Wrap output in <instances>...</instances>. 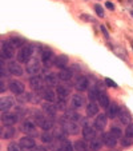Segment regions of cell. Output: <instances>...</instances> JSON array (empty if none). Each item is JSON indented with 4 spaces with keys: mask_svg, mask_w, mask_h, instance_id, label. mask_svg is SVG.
<instances>
[{
    "mask_svg": "<svg viewBox=\"0 0 133 151\" xmlns=\"http://www.w3.org/2000/svg\"><path fill=\"white\" fill-rule=\"evenodd\" d=\"M105 84L108 86V87H113V88H117V84H116V82H113L112 79H109V78H106V79H105Z\"/></svg>",
    "mask_w": 133,
    "mask_h": 151,
    "instance_id": "obj_43",
    "label": "cell"
},
{
    "mask_svg": "<svg viewBox=\"0 0 133 151\" xmlns=\"http://www.w3.org/2000/svg\"><path fill=\"white\" fill-rule=\"evenodd\" d=\"M20 144H21V147L23 148H27V150H31V148H35L36 147V142H35V139L32 138V136H23L21 139H20L19 142Z\"/></svg>",
    "mask_w": 133,
    "mask_h": 151,
    "instance_id": "obj_17",
    "label": "cell"
},
{
    "mask_svg": "<svg viewBox=\"0 0 133 151\" xmlns=\"http://www.w3.org/2000/svg\"><path fill=\"white\" fill-rule=\"evenodd\" d=\"M69 94H71V91H69V88L67 86H57L56 87V96L59 99H61V100H67Z\"/></svg>",
    "mask_w": 133,
    "mask_h": 151,
    "instance_id": "obj_18",
    "label": "cell"
},
{
    "mask_svg": "<svg viewBox=\"0 0 133 151\" xmlns=\"http://www.w3.org/2000/svg\"><path fill=\"white\" fill-rule=\"evenodd\" d=\"M95 11H96V13H97L99 16H101V18L104 16V9H103V7H101L100 4H96V5H95Z\"/></svg>",
    "mask_w": 133,
    "mask_h": 151,
    "instance_id": "obj_42",
    "label": "cell"
},
{
    "mask_svg": "<svg viewBox=\"0 0 133 151\" xmlns=\"http://www.w3.org/2000/svg\"><path fill=\"white\" fill-rule=\"evenodd\" d=\"M117 118L120 119V122H121L122 124H130L132 123V118H130V114L128 113V110L126 109H120V111H118V115H117Z\"/></svg>",
    "mask_w": 133,
    "mask_h": 151,
    "instance_id": "obj_16",
    "label": "cell"
},
{
    "mask_svg": "<svg viewBox=\"0 0 133 151\" xmlns=\"http://www.w3.org/2000/svg\"><path fill=\"white\" fill-rule=\"evenodd\" d=\"M65 100H61V99H59V102H57V110H65Z\"/></svg>",
    "mask_w": 133,
    "mask_h": 151,
    "instance_id": "obj_44",
    "label": "cell"
},
{
    "mask_svg": "<svg viewBox=\"0 0 133 151\" xmlns=\"http://www.w3.org/2000/svg\"><path fill=\"white\" fill-rule=\"evenodd\" d=\"M32 56H33V46L32 44H24L19 52L16 54L19 63H28Z\"/></svg>",
    "mask_w": 133,
    "mask_h": 151,
    "instance_id": "obj_1",
    "label": "cell"
},
{
    "mask_svg": "<svg viewBox=\"0 0 133 151\" xmlns=\"http://www.w3.org/2000/svg\"><path fill=\"white\" fill-rule=\"evenodd\" d=\"M8 151H24V148L21 147L20 143H16V142H11L8 144Z\"/></svg>",
    "mask_w": 133,
    "mask_h": 151,
    "instance_id": "obj_38",
    "label": "cell"
},
{
    "mask_svg": "<svg viewBox=\"0 0 133 151\" xmlns=\"http://www.w3.org/2000/svg\"><path fill=\"white\" fill-rule=\"evenodd\" d=\"M41 95H43V98H44L47 102H51V103H53V102L57 100L56 92H53L49 87H48V88H44V90H43V91H41Z\"/></svg>",
    "mask_w": 133,
    "mask_h": 151,
    "instance_id": "obj_21",
    "label": "cell"
},
{
    "mask_svg": "<svg viewBox=\"0 0 133 151\" xmlns=\"http://www.w3.org/2000/svg\"><path fill=\"white\" fill-rule=\"evenodd\" d=\"M81 132H83L84 139H87V140H91V139H93V138L96 136V130L93 127H91V126H87V124L83 127Z\"/></svg>",
    "mask_w": 133,
    "mask_h": 151,
    "instance_id": "obj_20",
    "label": "cell"
},
{
    "mask_svg": "<svg viewBox=\"0 0 133 151\" xmlns=\"http://www.w3.org/2000/svg\"><path fill=\"white\" fill-rule=\"evenodd\" d=\"M16 135V128L13 126H3L0 128V138L1 139H12Z\"/></svg>",
    "mask_w": 133,
    "mask_h": 151,
    "instance_id": "obj_5",
    "label": "cell"
},
{
    "mask_svg": "<svg viewBox=\"0 0 133 151\" xmlns=\"http://www.w3.org/2000/svg\"><path fill=\"white\" fill-rule=\"evenodd\" d=\"M33 151H48V148H45L44 146H36Z\"/></svg>",
    "mask_w": 133,
    "mask_h": 151,
    "instance_id": "obj_47",
    "label": "cell"
},
{
    "mask_svg": "<svg viewBox=\"0 0 133 151\" xmlns=\"http://www.w3.org/2000/svg\"><path fill=\"white\" fill-rule=\"evenodd\" d=\"M99 109H100V107L96 104L95 102H91V103L87 106V115L89 116V118L96 116L97 114H99Z\"/></svg>",
    "mask_w": 133,
    "mask_h": 151,
    "instance_id": "obj_26",
    "label": "cell"
},
{
    "mask_svg": "<svg viewBox=\"0 0 133 151\" xmlns=\"http://www.w3.org/2000/svg\"><path fill=\"white\" fill-rule=\"evenodd\" d=\"M59 151H73L75 148H73L72 143L69 142V140L64 139V140H60V143H59V148H57Z\"/></svg>",
    "mask_w": 133,
    "mask_h": 151,
    "instance_id": "obj_30",
    "label": "cell"
},
{
    "mask_svg": "<svg viewBox=\"0 0 133 151\" xmlns=\"http://www.w3.org/2000/svg\"><path fill=\"white\" fill-rule=\"evenodd\" d=\"M106 8H109V9H113L114 5H113L112 3H109V1H108V3H106Z\"/></svg>",
    "mask_w": 133,
    "mask_h": 151,
    "instance_id": "obj_49",
    "label": "cell"
},
{
    "mask_svg": "<svg viewBox=\"0 0 133 151\" xmlns=\"http://www.w3.org/2000/svg\"><path fill=\"white\" fill-rule=\"evenodd\" d=\"M99 95H100V91L96 87H93V88L89 90V92H88V98H89V100L91 102H95L99 99Z\"/></svg>",
    "mask_w": 133,
    "mask_h": 151,
    "instance_id": "obj_36",
    "label": "cell"
},
{
    "mask_svg": "<svg viewBox=\"0 0 133 151\" xmlns=\"http://www.w3.org/2000/svg\"><path fill=\"white\" fill-rule=\"evenodd\" d=\"M118 111H120L118 106L113 103V104H110L109 107H108V116H109V118H112V119H114V118H117Z\"/></svg>",
    "mask_w": 133,
    "mask_h": 151,
    "instance_id": "obj_32",
    "label": "cell"
},
{
    "mask_svg": "<svg viewBox=\"0 0 133 151\" xmlns=\"http://www.w3.org/2000/svg\"><path fill=\"white\" fill-rule=\"evenodd\" d=\"M103 143L105 144L106 147L112 148L117 144V138L114 135H112L110 132H105V134H103Z\"/></svg>",
    "mask_w": 133,
    "mask_h": 151,
    "instance_id": "obj_13",
    "label": "cell"
},
{
    "mask_svg": "<svg viewBox=\"0 0 133 151\" xmlns=\"http://www.w3.org/2000/svg\"><path fill=\"white\" fill-rule=\"evenodd\" d=\"M9 42H11V44L15 47V48H21L24 44H27L25 40H24V39H21V38H11V40H9Z\"/></svg>",
    "mask_w": 133,
    "mask_h": 151,
    "instance_id": "obj_35",
    "label": "cell"
},
{
    "mask_svg": "<svg viewBox=\"0 0 133 151\" xmlns=\"http://www.w3.org/2000/svg\"><path fill=\"white\" fill-rule=\"evenodd\" d=\"M43 111L48 116H55L57 113V107L53 106L51 102H48V103H44V104H43Z\"/></svg>",
    "mask_w": 133,
    "mask_h": 151,
    "instance_id": "obj_23",
    "label": "cell"
},
{
    "mask_svg": "<svg viewBox=\"0 0 133 151\" xmlns=\"http://www.w3.org/2000/svg\"><path fill=\"white\" fill-rule=\"evenodd\" d=\"M75 150L76 151H91V147H89V144L85 140L81 139V140H77L76 143H75Z\"/></svg>",
    "mask_w": 133,
    "mask_h": 151,
    "instance_id": "obj_31",
    "label": "cell"
},
{
    "mask_svg": "<svg viewBox=\"0 0 133 151\" xmlns=\"http://www.w3.org/2000/svg\"><path fill=\"white\" fill-rule=\"evenodd\" d=\"M8 88L11 90V92L15 94V95H21V94L24 92L25 87H24V84L21 83V82L11 80V82H9V84H8Z\"/></svg>",
    "mask_w": 133,
    "mask_h": 151,
    "instance_id": "obj_6",
    "label": "cell"
},
{
    "mask_svg": "<svg viewBox=\"0 0 133 151\" xmlns=\"http://www.w3.org/2000/svg\"><path fill=\"white\" fill-rule=\"evenodd\" d=\"M133 143V138H129V136H125L121 139V144L122 146H130Z\"/></svg>",
    "mask_w": 133,
    "mask_h": 151,
    "instance_id": "obj_41",
    "label": "cell"
},
{
    "mask_svg": "<svg viewBox=\"0 0 133 151\" xmlns=\"http://www.w3.org/2000/svg\"><path fill=\"white\" fill-rule=\"evenodd\" d=\"M73 110H79L84 106V96H81L80 94H75L72 96V102H71Z\"/></svg>",
    "mask_w": 133,
    "mask_h": 151,
    "instance_id": "obj_19",
    "label": "cell"
},
{
    "mask_svg": "<svg viewBox=\"0 0 133 151\" xmlns=\"http://www.w3.org/2000/svg\"><path fill=\"white\" fill-rule=\"evenodd\" d=\"M29 86L37 92H41L44 90L43 88V79L40 76H37V75H35V76H32L29 79Z\"/></svg>",
    "mask_w": 133,
    "mask_h": 151,
    "instance_id": "obj_12",
    "label": "cell"
},
{
    "mask_svg": "<svg viewBox=\"0 0 133 151\" xmlns=\"http://www.w3.org/2000/svg\"><path fill=\"white\" fill-rule=\"evenodd\" d=\"M13 107V99L9 96L0 98V111L1 113H7Z\"/></svg>",
    "mask_w": 133,
    "mask_h": 151,
    "instance_id": "obj_9",
    "label": "cell"
},
{
    "mask_svg": "<svg viewBox=\"0 0 133 151\" xmlns=\"http://www.w3.org/2000/svg\"><path fill=\"white\" fill-rule=\"evenodd\" d=\"M53 138L57 140H64L65 139V131L63 128H56L53 131Z\"/></svg>",
    "mask_w": 133,
    "mask_h": 151,
    "instance_id": "obj_37",
    "label": "cell"
},
{
    "mask_svg": "<svg viewBox=\"0 0 133 151\" xmlns=\"http://www.w3.org/2000/svg\"><path fill=\"white\" fill-rule=\"evenodd\" d=\"M57 80H59V78H57V75L55 74H47L44 75V82H45V84L48 86V87H55V86H57Z\"/></svg>",
    "mask_w": 133,
    "mask_h": 151,
    "instance_id": "obj_24",
    "label": "cell"
},
{
    "mask_svg": "<svg viewBox=\"0 0 133 151\" xmlns=\"http://www.w3.org/2000/svg\"><path fill=\"white\" fill-rule=\"evenodd\" d=\"M0 120L4 126H15L19 120V116L17 114H12V113H3V115L0 116Z\"/></svg>",
    "mask_w": 133,
    "mask_h": 151,
    "instance_id": "obj_4",
    "label": "cell"
},
{
    "mask_svg": "<svg viewBox=\"0 0 133 151\" xmlns=\"http://www.w3.org/2000/svg\"><path fill=\"white\" fill-rule=\"evenodd\" d=\"M5 90H7V86H5V83L0 80V94L5 92Z\"/></svg>",
    "mask_w": 133,
    "mask_h": 151,
    "instance_id": "obj_45",
    "label": "cell"
},
{
    "mask_svg": "<svg viewBox=\"0 0 133 151\" xmlns=\"http://www.w3.org/2000/svg\"><path fill=\"white\" fill-rule=\"evenodd\" d=\"M4 60H5V59H4L3 56L0 55V78H7L8 76V72H9V71H8V68L5 67V63H4Z\"/></svg>",
    "mask_w": 133,
    "mask_h": 151,
    "instance_id": "obj_33",
    "label": "cell"
},
{
    "mask_svg": "<svg viewBox=\"0 0 133 151\" xmlns=\"http://www.w3.org/2000/svg\"><path fill=\"white\" fill-rule=\"evenodd\" d=\"M55 66L60 70H64L68 66V58L65 55H59L56 59H55Z\"/></svg>",
    "mask_w": 133,
    "mask_h": 151,
    "instance_id": "obj_22",
    "label": "cell"
},
{
    "mask_svg": "<svg viewBox=\"0 0 133 151\" xmlns=\"http://www.w3.org/2000/svg\"><path fill=\"white\" fill-rule=\"evenodd\" d=\"M41 140H43V143H48V144H51V143H53V134L52 132H49V131H44L41 134Z\"/></svg>",
    "mask_w": 133,
    "mask_h": 151,
    "instance_id": "obj_34",
    "label": "cell"
},
{
    "mask_svg": "<svg viewBox=\"0 0 133 151\" xmlns=\"http://www.w3.org/2000/svg\"><path fill=\"white\" fill-rule=\"evenodd\" d=\"M40 72V63L39 60H29L27 63V74L28 75H37Z\"/></svg>",
    "mask_w": 133,
    "mask_h": 151,
    "instance_id": "obj_10",
    "label": "cell"
},
{
    "mask_svg": "<svg viewBox=\"0 0 133 151\" xmlns=\"http://www.w3.org/2000/svg\"><path fill=\"white\" fill-rule=\"evenodd\" d=\"M99 104L101 106V109H108L110 106V100H109V96L106 95V94H101L100 92V95H99Z\"/></svg>",
    "mask_w": 133,
    "mask_h": 151,
    "instance_id": "obj_28",
    "label": "cell"
},
{
    "mask_svg": "<svg viewBox=\"0 0 133 151\" xmlns=\"http://www.w3.org/2000/svg\"><path fill=\"white\" fill-rule=\"evenodd\" d=\"M72 70H69V68H64V70H61L59 74H57V78L63 82H68L71 80V78H72Z\"/></svg>",
    "mask_w": 133,
    "mask_h": 151,
    "instance_id": "obj_27",
    "label": "cell"
},
{
    "mask_svg": "<svg viewBox=\"0 0 133 151\" xmlns=\"http://www.w3.org/2000/svg\"><path fill=\"white\" fill-rule=\"evenodd\" d=\"M61 128H63V130L65 131V134H68V135H76L77 132L80 131V127H79V124H77V122L68 120V119L63 120Z\"/></svg>",
    "mask_w": 133,
    "mask_h": 151,
    "instance_id": "obj_2",
    "label": "cell"
},
{
    "mask_svg": "<svg viewBox=\"0 0 133 151\" xmlns=\"http://www.w3.org/2000/svg\"><path fill=\"white\" fill-rule=\"evenodd\" d=\"M0 55L3 56L4 59H12L15 56V47L11 44V42H4L1 44V52Z\"/></svg>",
    "mask_w": 133,
    "mask_h": 151,
    "instance_id": "obj_3",
    "label": "cell"
},
{
    "mask_svg": "<svg viewBox=\"0 0 133 151\" xmlns=\"http://www.w3.org/2000/svg\"><path fill=\"white\" fill-rule=\"evenodd\" d=\"M55 56H53V54H52V51H48V50H45V51H43L41 52V62H43V64L45 67H51V66H53L55 64Z\"/></svg>",
    "mask_w": 133,
    "mask_h": 151,
    "instance_id": "obj_7",
    "label": "cell"
},
{
    "mask_svg": "<svg viewBox=\"0 0 133 151\" xmlns=\"http://www.w3.org/2000/svg\"><path fill=\"white\" fill-rule=\"evenodd\" d=\"M105 126H106V115H104V114H97V118H96L95 122H93V128L101 131Z\"/></svg>",
    "mask_w": 133,
    "mask_h": 151,
    "instance_id": "obj_15",
    "label": "cell"
},
{
    "mask_svg": "<svg viewBox=\"0 0 133 151\" xmlns=\"http://www.w3.org/2000/svg\"><path fill=\"white\" fill-rule=\"evenodd\" d=\"M125 136H129V138H133V124H128L125 128Z\"/></svg>",
    "mask_w": 133,
    "mask_h": 151,
    "instance_id": "obj_40",
    "label": "cell"
},
{
    "mask_svg": "<svg viewBox=\"0 0 133 151\" xmlns=\"http://www.w3.org/2000/svg\"><path fill=\"white\" fill-rule=\"evenodd\" d=\"M103 139L101 138H93V139H91V144H89V147H91L92 151H99L101 150V146H103Z\"/></svg>",
    "mask_w": 133,
    "mask_h": 151,
    "instance_id": "obj_29",
    "label": "cell"
},
{
    "mask_svg": "<svg viewBox=\"0 0 133 151\" xmlns=\"http://www.w3.org/2000/svg\"><path fill=\"white\" fill-rule=\"evenodd\" d=\"M75 87H76L77 91L80 92H83V91H87L89 88V80H88V78L85 76H79L77 78L76 83H75Z\"/></svg>",
    "mask_w": 133,
    "mask_h": 151,
    "instance_id": "obj_11",
    "label": "cell"
},
{
    "mask_svg": "<svg viewBox=\"0 0 133 151\" xmlns=\"http://www.w3.org/2000/svg\"><path fill=\"white\" fill-rule=\"evenodd\" d=\"M65 119L68 120H73V122H79L81 120V116H80L79 113H76V110H65Z\"/></svg>",
    "mask_w": 133,
    "mask_h": 151,
    "instance_id": "obj_25",
    "label": "cell"
},
{
    "mask_svg": "<svg viewBox=\"0 0 133 151\" xmlns=\"http://www.w3.org/2000/svg\"><path fill=\"white\" fill-rule=\"evenodd\" d=\"M81 19H84V20H88V22H95V19L92 18V16H87V15H81L80 16Z\"/></svg>",
    "mask_w": 133,
    "mask_h": 151,
    "instance_id": "obj_46",
    "label": "cell"
},
{
    "mask_svg": "<svg viewBox=\"0 0 133 151\" xmlns=\"http://www.w3.org/2000/svg\"><path fill=\"white\" fill-rule=\"evenodd\" d=\"M7 68H8V71H9V74L11 75H15V76H21V75H23V68L20 67L19 63L9 62Z\"/></svg>",
    "mask_w": 133,
    "mask_h": 151,
    "instance_id": "obj_14",
    "label": "cell"
},
{
    "mask_svg": "<svg viewBox=\"0 0 133 151\" xmlns=\"http://www.w3.org/2000/svg\"><path fill=\"white\" fill-rule=\"evenodd\" d=\"M101 31H103V34H104V36H105V38H108V32H106V30H105V27H104V26H101Z\"/></svg>",
    "mask_w": 133,
    "mask_h": 151,
    "instance_id": "obj_48",
    "label": "cell"
},
{
    "mask_svg": "<svg viewBox=\"0 0 133 151\" xmlns=\"http://www.w3.org/2000/svg\"><path fill=\"white\" fill-rule=\"evenodd\" d=\"M132 47H133V42H132Z\"/></svg>",
    "mask_w": 133,
    "mask_h": 151,
    "instance_id": "obj_50",
    "label": "cell"
},
{
    "mask_svg": "<svg viewBox=\"0 0 133 151\" xmlns=\"http://www.w3.org/2000/svg\"><path fill=\"white\" fill-rule=\"evenodd\" d=\"M109 132L112 134V135H114V136H116L117 139L122 136V130H121V128H118V127H116V126L110 128V131H109Z\"/></svg>",
    "mask_w": 133,
    "mask_h": 151,
    "instance_id": "obj_39",
    "label": "cell"
},
{
    "mask_svg": "<svg viewBox=\"0 0 133 151\" xmlns=\"http://www.w3.org/2000/svg\"><path fill=\"white\" fill-rule=\"evenodd\" d=\"M36 128H37L36 122H33L31 119H25L23 122V124H21V130L24 132H27V134H36Z\"/></svg>",
    "mask_w": 133,
    "mask_h": 151,
    "instance_id": "obj_8",
    "label": "cell"
}]
</instances>
